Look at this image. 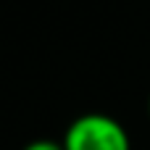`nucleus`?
I'll return each instance as SVG.
<instances>
[{
	"label": "nucleus",
	"instance_id": "nucleus-1",
	"mask_svg": "<svg viewBox=\"0 0 150 150\" xmlns=\"http://www.w3.org/2000/svg\"><path fill=\"white\" fill-rule=\"evenodd\" d=\"M61 145L63 150H132V140L119 119L108 113H82L66 127Z\"/></svg>",
	"mask_w": 150,
	"mask_h": 150
},
{
	"label": "nucleus",
	"instance_id": "nucleus-2",
	"mask_svg": "<svg viewBox=\"0 0 150 150\" xmlns=\"http://www.w3.org/2000/svg\"><path fill=\"white\" fill-rule=\"evenodd\" d=\"M21 150H63V145H61L58 140H47V137H42V140H32V142H26Z\"/></svg>",
	"mask_w": 150,
	"mask_h": 150
},
{
	"label": "nucleus",
	"instance_id": "nucleus-3",
	"mask_svg": "<svg viewBox=\"0 0 150 150\" xmlns=\"http://www.w3.org/2000/svg\"><path fill=\"white\" fill-rule=\"evenodd\" d=\"M148 116H150V98H148Z\"/></svg>",
	"mask_w": 150,
	"mask_h": 150
}]
</instances>
